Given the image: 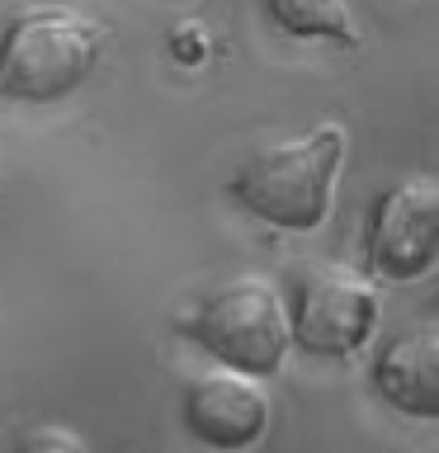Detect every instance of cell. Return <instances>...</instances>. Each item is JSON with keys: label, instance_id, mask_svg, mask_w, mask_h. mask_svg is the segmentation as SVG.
Returning a JSON list of instances; mask_svg holds the SVG:
<instances>
[{"label": "cell", "instance_id": "cell-1", "mask_svg": "<svg viewBox=\"0 0 439 453\" xmlns=\"http://www.w3.org/2000/svg\"><path fill=\"white\" fill-rule=\"evenodd\" d=\"M345 165V127L317 123L303 137L260 142L232 175L236 203L283 232H312L331 218L335 175Z\"/></svg>", "mask_w": 439, "mask_h": 453}, {"label": "cell", "instance_id": "cell-2", "mask_svg": "<svg viewBox=\"0 0 439 453\" xmlns=\"http://www.w3.org/2000/svg\"><path fill=\"white\" fill-rule=\"evenodd\" d=\"M104 34L71 10H28L0 34V95L52 104L81 90L99 62Z\"/></svg>", "mask_w": 439, "mask_h": 453}, {"label": "cell", "instance_id": "cell-3", "mask_svg": "<svg viewBox=\"0 0 439 453\" xmlns=\"http://www.w3.org/2000/svg\"><path fill=\"white\" fill-rule=\"evenodd\" d=\"M180 331L208 354L212 364L236 368L250 378H269L283 368L289 354V311L274 283L265 279H227L218 283L204 303L194 307V317L180 321Z\"/></svg>", "mask_w": 439, "mask_h": 453}, {"label": "cell", "instance_id": "cell-4", "mask_svg": "<svg viewBox=\"0 0 439 453\" xmlns=\"http://www.w3.org/2000/svg\"><path fill=\"white\" fill-rule=\"evenodd\" d=\"M382 297L374 279L359 269L317 260L307 265L293 283V307H289V340L317 359H350L359 354L378 331Z\"/></svg>", "mask_w": 439, "mask_h": 453}, {"label": "cell", "instance_id": "cell-5", "mask_svg": "<svg viewBox=\"0 0 439 453\" xmlns=\"http://www.w3.org/2000/svg\"><path fill=\"white\" fill-rule=\"evenodd\" d=\"M439 260V180L406 175L388 184L368 218V269L392 283L430 274Z\"/></svg>", "mask_w": 439, "mask_h": 453}, {"label": "cell", "instance_id": "cell-6", "mask_svg": "<svg viewBox=\"0 0 439 453\" xmlns=\"http://www.w3.org/2000/svg\"><path fill=\"white\" fill-rule=\"evenodd\" d=\"M180 420L198 444L218 453H241L260 444V434L269 430V396L260 378L218 364L208 373L189 378V388L180 396Z\"/></svg>", "mask_w": 439, "mask_h": 453}, {"label": "cell", "instance_id": "cell-7", "mask_svg": "<svg viewBox=\"0 0 439 453\" xmlns=\"http://www.w3.org/2000/svg\"><path fill=\"white\" fill-rule=\"evenodd\" d=\"M374 392L402 416L435 420L439 416V326L420 321L397 331L374 354Z\"/></svg>", "mask_w": 439, "mask_h": 453}, {"label": "cell", "instance_id": "cell-8", "mask_svg": "<svg viewBox=\"0 0 439 453\" xmlns=\"http://www.w3.org/2000/svg\"><path fill=\"white\" fill-rule=\"evenodd\" d=\"M269 19L293 38H326L340 48H354V19L345 0H265Z\"/></svg>", "mask_w": 439, "mask_h": 453}, {"label": "cell", "instance_id": "cell-9", "mask_svg": "<svg viewBox=\"0 0 439 453\" xmlns=\"http://www.w3.org/2000/svg\"><path fill=\"white\" fill-rule=\"evenodd\" d=\"M10 453H90L81 434H71L66 425H34L14 439Z\"/></svg>", "mask_w": 439, "mask_h": 453}]
</instances>
